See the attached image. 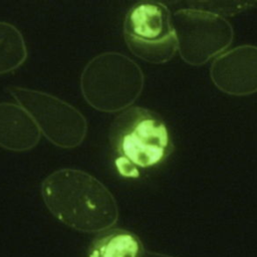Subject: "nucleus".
Segmentation results:
<instances>
[{
    "instance_id": "obj_2",
    "label": "nucleus",
    "mask_w": 257,
    "mask_h": 257,
    "mask_svg": "<svg viewBox=\"0 0 257 257\" xmlns=\"http://www.w3.org/2000/svg\"><path fill=\"white\" fill-rule=\"evenodd\" d=\"M109 142L116 155V170L125 178H139L140 169L158 165L172 149L165 122L158 114L139 106L116 116L109 131Z\"/></svg>"
},
{
    "instance_id": "obj_10",
    "label": "nucleus",
    "mask_w": 257,
    "mask_h": 257,
    "mask_svg": "<svg viewBox=\"0 0 257 257\" xmlns=\"http://www.w3.org/2000/svg\"><path fill=\"white\" fill-rule=\"evenodd\" d=\"M26 54L20 32L11 24L0 22V73L17 68L25 60Z\"/></svg>"
},
{
    "instance_id": "obj_9",
    "label": "nucleus",
    "mask_w": 257,
    "mask_h": 257,
    "mask_svg": "<svg viewBox=\"0 0 257 257\" xmlns=\"http://www.w3.org/2000/svg\"><path fill=\"white\" fill-rule=\"evenodd\" d=\"M143 252L142 242L134 233L112 230L92 242L88 257H141Z\"/></svg>"
},
{
    "instance_id": "obj_6",
    "label": "nucleus",
    "mask_w": 257,
    "mask_h": 257,
    "mask_svg": "<svg viewBox=\"0 0 257 257\" xmlns=\"http://www.w3.org/2000/svg\"><path fill=\"white\" fill-rule=\"evenodd\" d=\"M174 26L182 57L200 65L223 51L231 42V26L222 17L199 10H181Z\"/></svg>"
},
{
    "instance_id": "obj_11",
    "label": "nucleus",
    "mask_w": 257,
    "mask_h": 257,
    "mask_svg": "<svg viewBox=\"0 0 257 257\" xmlns=\"http://www.w3.org/2000/svg\"><path fill=\"white\" fill-rule=\"evenodd\" d=\"M141 257H173V256H169V255L157 253V252H152V251H144Z\"/></svg>"
},
{
    "instance_id": "obj_7",
    "label": "nucleus",
    "mask_w": 257,
    "mask_h": 257,
    "mask_svg": "<svg viewBox=\"0 0 257 257\" xmlns=\"http://www.w3.org/2000/svg\"><path fill=\"white\" fill-rule=\"evenodd\" d=\"M211 76L223 91L243 95L257 91V47L241 46L218 57Z\"/></svg>"
},
{
    "instance_id": "obj_5",
    "label": "nucleus",
    "mask_w": 257,
    "mask_h": 257,
    "mask_svg": "<svg viewBox=\"0 0 257 257\" xmlns=\"http://www.w3.org/2000/svg\"><path fill=\"white\" fill-rule=\"evenodd\" d=\"M9 91L54 145L73 148L84 139L85 118L70 104L36 90L10 87Z\"/></svg>"
},
{
    "instance_id": "obj_8",
    "label": "nucleus",
    "mask_w": 257,
    "mask_h": 257,
    "mask_svg": "<svg viewBox=\"0 0 257 257\" xmlns=\"http://www.w3.org/2000/svg\"><path fill=\"white\" fill-rule=\"evenodd\" d=\"M40 132L32 117L22 107L13 103H0V146L16 151H26L37 145Z\"/></svg>"
},
{
    "instance_id": "obj_4",
    "label": "nucleus",
    "mask_w": 257,
    "mask_h": 257,
    "mask_svg": "<svg viewBox=\"0 0 257 257\" xmlns=\"http://www.w3.org/2000/svg\"><path fill=\"white\" fill-rule=\"evenodd\" d=\"M123 35L130 50L152 63L170 60L178 48L171 14L162 3L135 5L125 16Z\"/></svg>"
},
{
    "instance_id": "obj_1",
    "label": "nucleus",
    "mask_w": 257,
    "mask_h": 257,
    "mask_svg": "<svg viewBox=\"0 0 257 257\" xmlns=\"http://www.w3.org/2000/svg\"><path fill=\"white\" fill-rule=\"evenodd\" d=\"M42 194L49 210L77 230L96 232L117 220L116 203L109 191L90 175L59 170L43 182Z\"/></svg>"
},
{
    "instance_id": "obj_3",
    "label": "nucleus",
    "mask_w": 257,
    "mask_h": 257,
    "mask_svg": "<svg viewBox=\"0 0 257 257\" xmlns=\"http://www.w3.org/2000/svg\"><path fill=\"white\" fill-rule=\"evenodd\" d=\"M86 100L103 111L119 110L130 105L143 87L139 66L118 53H105L92 59L81 77Z\"/></svg>"
}]
</instances>
